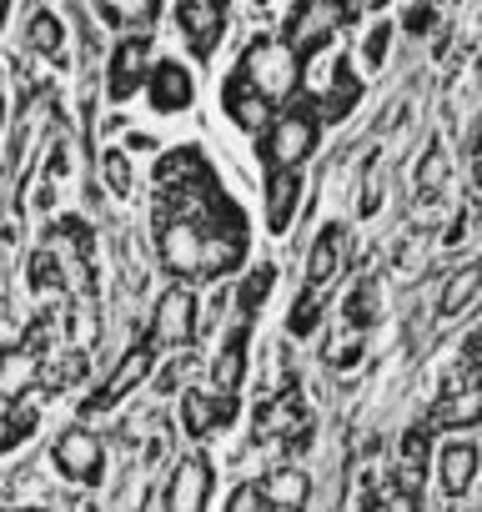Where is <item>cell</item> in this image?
Masks as SVG:
<instances>
[{
  "label": "cell",
  "instance_id": "cell-11",
  "mask_svg": "<svg viewBox=\"0 0 482 512\" xmlns=\"http://www.w3.org/2000/svg\"><path fill=\"white\" fill-rule=\"evenodd\" d=\"M231 417H236V392L186 387V397H181V427H186V437H201L206 442V437L226 432Z\"/></svg>",
  "mask_w": 482,
  "mask_h": 512
},
{
  "label": "cell",
  "instance_id": "cell-38",
  "mask_svg": "<svg viewBox=\"0 0 482 512\" xmlns=\"http://www.w3.org/2000/svg\"><path fill=\"white\" fill-rule=\"evenodd\" d=\"M462 367H467V377H482V327H477V332H467V347H462Z\"/></svg>",
  "mask_w": 482,
  "mask_h": 512
},
{
  "label": "cell",
  "instance_id": "cell-1",
  "mask_svg": "<svg viewBox=\"0 0 482 512\" xmlns=\"http://www.w3.org/2000/svg\"><path fill=\"white\" fill-rule=\"evenodd\" d=\"M241 76H247L272 106H292L302 96V76H307V61L282 41V36H257L247 41V51H241Z\"/></svg>",
  "mask_w": 482,
  "mask_h": 512
},
{
  "label": "cell",
  "instance_id": "cell-8",
  "mask_svg": "<svg viewBox=\"0 0 482 512\" xmlns=\"http://www.w3.org/2000/svg\"><path fill=\"white\" fill-rule=\"evenodd\" d=\"M151 66H156L151 36H146V31L121 36V41L111 46V56H106V96H111V101H131V96L151 81Z\"/></svg>",
  "mask_w": 482,
  "mask_h": 512
},
{
  "label": "cell",
  "instance_id": "cell-13",
  "mask_svg": "<svg viewBox=\"0 0 482 512\" xmlns=\"http://www.w3.org/2000/svg\"><path fill=\"white\" fill-rule=\"evenodd\" d=\"M176 26L191 46V56H211L226 31V0H176Z\"/></svg>",
  "mask_w": 482,
  "mask_h": 512
},
{
  "label": "cell",
  "instance_id": "cell-3",
  "mask_svg": "<svg viewBox=\"0 0 482 512\" xmlns=\"http://www.w3.org/2000/svg\"><path fill=\"white\" fill-rule=\"evenodd\" d=\"M317 146H322V116H317L312 106H287V111H277L272 131L257 136V151H262L267 171H297Z\"/></svg>",
  "mask_w": 482,
  "mask_h": 512
},
{
  "label": "cell",
  "instance_id": "cell-19",
  "mask_svg": "<svg viewBox=\"0 0 482 512\" xmlns=\"http://www.w3.org/2000/svg\"><path fill=\"white\" fill-rule=\"evenodd\" d=\"M41 377V347L36 342H16L6 347V362H0V397L6 402H21Z\"/></svg>",
  "mask_w": 482,
  "mask_h": 512
},
{
  "label": "cell",
  "instance_id": "cell-18",
  "mask_svg": "<svg viewBox=\"0 0 482 512\" xmlns=\"http://www.w3.org/2000/svg\"><path fill=\"white\" fill-rule=\"evenodd\" d=\"M477 467H482V452L472 442H442L437 447V482H442L447 497H467Z\"/></svg>",
  "mask_w": 482,
  "mask_h": 512
},
{
  "label": "cell",
  "instance_id": "cell-23",
  "mask_svg": "<svg viewBox=\"0 0 482 512\" xmlns=\"http://www.w3.org/2000/svg\"><path fill=\"white\" fill-rule=\"evenodd\" d=\"M477 297H482V262H467L447 277V287L437 297V317H462Z\"/></svg>",
  "mask_w": 482,
  "mask_h": 512
},
{
  "label": "cell",
  "instance_id": "cell-12",
  "mask_svg": "<svg viewBox=\"0 0 482 512\" xmlns=\"http://www.w3.org/2000/svg\"><path fill=\"white\" fill-rule=\"evenodd\" d=\"M146 101H151V111H161V116H181V111H191V101H196V76H191V66L161 56V61L151 66Z\"/></svg>",
  "mask_w": 482,
  "mask_h": 512
},
{
  "label": "cell",
  "instance_id": "cell-22",
  "mask_svg": "<svg viewBox=\"0 0 482 512\" xmlns=\"http://www.w3.org/2000/svg\"><path fill=\"white\" fill-rule=\"evenodd\" d=\"M96 16L111 31H151L161 21V0H96Z\"/></svg>",
  "mask_w": 482,
  "mask_h": 512
},
{
  "label": "cell",
  "instance_id": "cell-6",
  "mask_svg": "<svg viewBox=\"0 0 482 512\" xmlns=\"http://www.w3.org/2000/svg\"><path fill=\"white\" fill-rule=\"evenodd\" d=\"M156 372V342L146 337V342H131L121 357H116V367H111V377L81 402V417H96V412H106V407H116L126 392H136L146 377Z\"/></svg>",
  "mask_w": 482,
  "mask_h": 512
},
{
  "label": "cell",
  "instance_id": "cell-7",
  "mask_svg": "<svg viewBox=\"0 0 482 512\" xmlns=\"http://www.w3.org/2000/svg\"><path fill=\"white\" fill-rule=\"evenodd\" d=\"M211 487H216L211 457H206V452H186V457L171 467L166 487H161V507H166V512H211Z\"/></svg>",
  "mask_w": 482,
  "mask_h": 512
},
{
  "label": "cell",
  "instance_id": "cell-40",
  "mask_svg": "<svg viewBox=\"0 0 482 512\" xmlns=\"http://www.w3.org/2000/svg\"><path fill=\"white\" fill-rule=\"evenodd\" d=\"M186 367H191V357H181V362H176V367H166V372H161V377H156V387H161V392H171V387H176V377H181V372H186Z\"/></svg>",
  "mask_w": 482,
  "mask_h": 512
},
{
  "label": "cell",
  "instance_id": "cell-16",
  "mask_svg": "<svg viewBox=\"0 0 482 512\" xmlns=\"http://www.w3.org/2000/svg\"><path fill=\"white\" fill-rule=\"evenodd\" d=\"M342 262H347V226L332 221V226L317 231V241L307 251V287H332Z\"/></svg>",
  "mask_w": 482,
  "mask_h": 512
},
{
  "label": "cell",
  "instance_id": "cell-39",
  "mask_svg": "<svg viewBox=\"0 0 482 512\" xmlns=\"http://www.w3.org/2000/svg\"><path fill=\"white\" fill-rule=\"evenodd\" d=\"M96 332H101L96 312H91V307H81V312H76V337H81V342H96Z\"/></svg>",
  "mask_w": 482,
  "mask_h": 512
},
{
  "label": "cell",
  "instance_id": "cell-29",
  "mask_svg": "<svg viewBox=\"0 0 482 512\" xmlns=\"http://www.w3.org/2000/svg\"><path fill=\"white\" fill-rule=\"evenodd\" d=\"M362 352H367L362 332H357V327H342L337 337H327L322 362H327V367H357V362H362Z\"/></svg>",
  "mask_w": 482,
  "mask_h": 512
},
{
  "label": "cell",
  "instance_id": "cell-31",
  "mask_svg": "<svg viewBox=\"0 0 482 512\" xmlns=\"http://www.w3.org/2000/svg\"><path fill=\"white\" fill-rule=\"evenodd\" d=\"M387 46H392V21H377V26L362 36V46H357L362 66H367V71H382V66H387Z\"/></svg>",
  "mask_w": 482,
  "mask_h": 512
},
{
  "label": "cell",
  "instance_id": "cell-30",
  "mask_svg": "<svg viewBox=\"0 0 482 512\" xmlns=\"http://www.w3.org/2000/svg\"><path fill=\"white\" fill-rule=\"evenodd\" d=\"M277 282V267H257L247 282H241V292H236V312L241 317H257L262 312V302H267V287Z\"/></svg>",
  "mask_w": 482,
  "mask_h": 512
},
{
  "label": "cell",
  "instance_id": "cell-34",
  "mask_svg": "<svg viewBox=\"0 0 482 512\" xmlns=\"http://www.w3.org/2000/svg\"><path fill=\"white\" fill-rule=\"evenodd\" d=\"M226 512H272V502H267V492H262V482H241V487L231 492V502H226Z\"/></svg>",
  "mask_w": 482,
  "mask_h": 512
},
{
  "label": "cell",
  "instance_id": "cell-42",
  "mask_svg": "<svg viewBox=\"0 0 482 512\" xmlns=\"http://www.w3.org/2000/svg\"><path fill=\"white\" fill-rule=\"evenodd\" d=\"M126 146H136V151H151L156 141H151V136H141V131H131V136H126Z\"/></svg>",
  "mask_w": 482,
  "mask_h": 512
},
{
  "label": "cell",
  "instance_id": "cell-37",
  "mask_svg": "<svg viewBox=\"0 0 482 512\" xmlns=\"http://www.w3.org/2000/svg\"><path fill=\"white\" fill-rule=\"evenodd\" d=\"M382 6H392V0H342V21H362V16H377Z\"/></svg>",
  "mask_w": 482,
  "mask_h": 512
},
{
  "label": "cell",
  "instance_id": "cell-41",
  "mask_svg": "<svg viewBox=\"0 0 482 512\" xmlns=\"http://www.w3.org/2000/svg\"><path fill=\"white\" fill-rule=\"evenodd\" d=\"M462 231H467V211H457V216H452V226L442 231V241H447V246H457V241H462Z\"/></svg>",
  "mask_w": 482,
  "mask_h": 512
},
{
  "label": "cell",
  "instance_id": "cell-15",
  "mask_svg": "<svg viewBox=\"0 0 482 512\" xmlns=\"http://www.w3.org/2000/svg\"><path fill=\"white\" fill-rule=\"evenodd\" d=\"M252 322L257 317L236 312V322H231V332H226V342H221V352L211 362V387L216 392H241V377H247V347H252Z\"/></svg>",
  "mask_w": 482,
  "mask_h": 512
},
{
  "label": "cell",
  "instance_id": "cell-20",
  "mask_svg": "<svg viewBox=\"0 0 482 512\" xmlns=\"http://www.w3.org/2000/svg\"><path fill=\"white\" fill-rule=\"evenodd\" d=\"M297 206H302V176L297 171H267V231L272 236L292 231Z\"/></svg>",
  "mask_w": 482,
  "mask_h": 512
},
{
  "label": "cell",
  "instance_id": "cell-5",
  "mask_svg": "<svg viewBox=\"0 0 482 512\" xmlns=\"http://www.w3.org/2000/svg\"><path fill=\"white\" fill-rule=\"evenodd\" d=\"M196 327H201V302L186 282L166 287L156 297V312H151V342L161 352H186L196 342Z\"/></svg>",
  "mask_w": 482,
  "mask_h": 512
},
{
  "label": "cell",
  "instance_id": "cell-28",
  "mask_svg": "<svg viewBox=\"0 0 482 512\" xmlns=\"http://www.w3.org/2000/svg\"><path fill=\"white\" fill-rule=\"evenodd\" d=\"M36 422H41V417H36V407H31L26 397H21V402H6V437H0V452H6V457L21 452V442L36 432Z\"/></svg>",
  "mask_w": 482,
  "mask_h": 512
},
{
  "label": "cell",
  "instance_id": "cell-21",
  "mask_svg": "<svg viewBox=\"0 0 482 512\" xmlns=\"http://www.w3.org/2000/svg\"><path fill=\"white\" fill-rule=\"evenodd\" d=\"M262 492H267L272 512H302L307 497H312V477L302 467H272L262 477Z\"/></svg>",
  "mask_w": 482,
  "mask_h": 512
},
{
  "label": "cell",
  "instance_id": "cell-2",
  "mask_svg": "<svg viewBox=\"0 0 482 512\" xmlns=\"http://www.w3.org/2000/svg\"><path fill=\"white\" fill-rule=\"evenodd\" d=\"M302 91H307V106L322 121H342L362 101V76H357L352 56H312L307 76H302Z\"/></svg>",
  "mask_w": 482,
  "mask_h": 512
},
{
  "label": "cell",
  "instance_id": "cell-32",
  "mask_svg": "<svg viewBox=\"0 0 482 512\" xmlns=\"http://www.w3.org/2000/svg\"><path fill=\"white\" fill-rule=\"evenodd\" d=\"M101 176H106V191H111V196H131V186H136V181H131V161H126L121 151H106V156H101Z\"/></svg>",
  "mask_w": 482,
  "mask_h": 512
},
{
  "label": "cell",
  "instance_id": "cell-24",
  "mask_svg": "<svg viewBox=\"0 0 482 512\" xmlns=\"http://www.w3.org/2000/svg\"><path fill=\"white\" fill-rule=\"evenodd\" d=\"M347 327H357V332H367V327H377V317H382V287L372 282V277H362V282H352V292H347Z\"/></svg>",
  "mask_w": 482,
  "mask_h": 512
},
{
  "label": "cell",
  "instance_id": "cell-4",
  "mask_svg": "<svg viewBox=\"0 0 482 512\" xmlns=\"http://www.w3.org/2000/svg\"><path fill=\"white\" fill-rule=\"evenodd\" d=\"M342 26H347V21H342V0H297L292 16H287V26H282V41H287L302 61H312V56H322V51L332 46V36H337Z\"/></svg>",
  "mask_w": 482,
  "mask_h": 512
},
{
  "label": "cell",
  "instance_id": "cell-43",
  "mask_svg": "<svg viewBox=\"0 0 482 512\" xmlns=\"http://www.w3.org/2000/svg\"><path fill=\"white\" fill-rule=\"evenodd\" d=\"M11 512H41V507H11Z\"/></svg>",
  "mask_w": 482,
  "mask_h": 512
},
{
  "label": "cell",
  "instance_id": "cell-10",
  "mask_svg": "<svg viewBox=\"0 0 482 512\" xmlns=\"http://www.w3.org/2000/svg\"><path fill=\"white\" fill-rule=\"evenodd\" d=\"M221 111L231 116L236 131H247V136H267L272 121H277V106H272L247 76H241V71L226 76V86H221Z\"/></svg>",
  "mask_w": 482,
  "mask_h": 512
},
{
  "label": "cell",
  "instance_id": "cell-27",
  "mask_svg": "<svg viewBox=\"0 0 482 512\" xmlns=\"http://www.w3.org/2000/svg\"><path fill=\"white\" fill-rule=\"evenodd\" d=\"M322 317H327L322 287H302V297H297V307H292V317H287V332H292V337H312V332L322 327Z\"/></svg>",
  "mask_w": 482,
  "mask_h": 512
},
{
  "label": "cell",
  "instance_id": "cell-35",
  "mask_svg": "<svg viewBox=\"0 0 482 512\" xmlns=\"http://www.w3.org/2000/svg\"><path fill=\"white\" fill-rule=\"evenodd\" d=\"M31 287H36V292H61V267H56L51 251H36V262H31Z\"/></svg>",
  "mask_w": 482,
  "mask_h": 512
},
{
  "label": "cell",
  "instance_id": "cell-14",
  "mask_svg": "<svg viewBox=\"0 0 482 512\" xmlns=\"http://www.w3.org/2000/svg\"><path fill=\"white\" fill-rule=\"evenodd\" d=\"M482 422V377L457 372L432 402V427H477Z\"/></svg>",
  "mask_w": 482,
  "mask_h": 512
},
{
  "label": "cell",
  "instance_id": "cell-33",
  "mask_svg": "<svg viewBox=\"0 0 482 512\" xmlns=\"http://www.w3.org/2000/svg\"><path fill=\"white\" fill-rule=\"evenodd\" d=\"M362 512H417V497H407L402 487H382V492L362 497Z\"/></svg>",
  "mask_w": 482,
  "mask_h": 512
},
{
  "label": "cell",
  "instance_id": "cell-17",
  "mask_svg": "<svg viewBox=\"0 0 482 512\" xmlns=\"http://www.w3.org/2000/svg\"><path fill=\"white\" fill-rule=\"evenodd\" d=\"M427 457H437V452H432L427 427L407 432V437H402V447H397V457H392V487H402L407 497H422V482H427Z\"/></svg>",
  "mask_w": 482,
  "mask_h": 512
},
{
  "label": "cell",
  "instance_id": "cell-9",
  "mask_svg": "<svg viewBox=\"0 0 482 512\" xmlns=\"http://www.w3.org/2000/svg\"><path fill=\"white\" fill-rule=\"evenodd\" d=\"M51 457H56V472L81 487H101V477H106V442L91 427H66L56 437Z\"/></svg>",
  "mask_w": 482,
  "mask_h": 512
},
{
  "label": "cell",
  "instance_id": "cell-26",
  "mask_svg": "<svg viewBox=\"0 0 482 512\" xmlns=\"http://www.w3.org/2000/svg\"><path fill=\"white\" fill-rule=\"evenodd\" d=\"M417 196L422 201H432V196H442L447 191V151H442V141H427V151L417 156Z\"/></svg>",
  "mask_w": 482,
  "mask_h": 512
},
{
  "label": "cell",
  "instance_id": "cell-25",
  "mask_svg": "<svg viewBox=\"0 0 482 512\" xmlns=\"http://www.w3.org/2000/svg\"><path fill=\"white\" fill-rule=\"evenodd\" d=\"M26 46H31L36 56H51V61H61L66 31H61V21H56L46 6H36V11H31V21H26Z\"/></svg>",
  "mask_w": 482,
  "mask_h": 512
},
{
  "label": "cell",
  "instance_id": "cell-36",
  "mask_svg": "<svg viewBox=\"0 0 482 512\" xmlns=\"http://www.w3.org/2000/svg\"><path fill=\"white\" fill-rule=\"evenodd\" d=\"M467 176H472V191L482 196V121L472 126V151H467Z\"/></svg>",
  "mask_w": 482,
  "mask_h": 512
}]
</instances>
